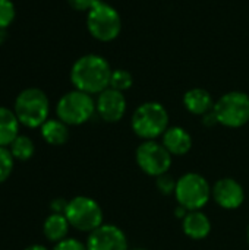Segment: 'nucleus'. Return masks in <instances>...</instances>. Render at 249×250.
I'll return each instance as SVG.
<instances>
[{
  "instance_id": "1",
  "label": "nucleus",
  "mask_w": 249,
  "mask_h": 250,
  "mask_svg": "<svg viewBox=\"0 0 249 250\" xmlns=\"http://www.w3.org/2000/svg\"><path fill=\"white\" fill-rule=\"evenodd\" d=\"M112 67L109 62L98 54H85L79 57L70 69V82L75 89L90 95L100 94L110 86Z\"/></svg>"
},
{
  "instance_id": "2",
  "label": "nucleus",
  "mask_w": 249,
  "mask_h": 250,
  "mask_svg": "<svg viewBox=\"0 0 249 250\" xmlns=\"http://www.w3.org/2000/svg\"><path fill=\"white\" fill-rule=\"evenodd\" d=\"M13 111L22 126L29 129L41 127L48 120V97L40 88H25L15 98Z\"/></svg>"
},
{
  "instance_id": "3",
  "label": "nucleus",
  "mask_w": 249,
  "mask_h": 250,
  "mask_svg": "<svg viewBox=\"0 0 249 250\" xmlns=\"http://www.w3.org/2000/svg\"><path fill=\"white\" fill-rule=\"evenodd\" d=\"M131 125L136 136L154 141L169 129V113L160 103L148 101L134 111Z\"/></svg>"
},
{
  "instance_id": "4",
  "label": "nucleus",
  "mask_w": 249,
  "mask_h": 250,
  "mask_svg": "<svg viewBox=\"0 0 249 250\" xmlns=\"http://www.w3.org/2000/svg\"><path fill=\"white\" fill-rule=\"evenodd\" d=\"M95 113V101L87 92L73 89L60 97L56 105L57 119L68 126H79L88 122Z\"/></svg>"
},
{
  "instance_id": "5",
  "label": "nucleus",
  "mask_w": 249,
  "mask_h": 250,
  "mask_svg": "<svg viewBox=\"0 0 249 250\" xmlns=\"http://www.w3.org/2000/svg\"><path fill=\"white\" fill-rule=\"evenodd\" d=\"M87 28L95 40L109 42L120 34L122 19L113 6L100 0L91 10L87 12Z\"/></svg>"
},
{
  "instance_id": "6",
  "label": "nucleus",
  "mask_w": 249,
  "mask_h": 250,
  "mask_svg": "<svg viewBox=\"0 0 249 250\" xmlns=\"http://www.w3.org/2000/svg\"><path fill=\"white\" fill-rule=\"evenodd\" d=\"M211 195L210 183L198 173H186L176 183L175 198L178 204L188 211H200L204 208Z\"/></svg>"
},
{
  "instance_id": "7",
  "label": "nucleus",
  "mask_w": 249,
  "mask_h": 250,
  "mask_svg": "<svg viewBox=\"0 0 249 250\" xmlns=\"http://www.w3.org/2000/svg\"><path fill=\"white\" fill-rule=\"evenodd\" d=\"M219 125L238 129L249 122V95L242 91H230L220 97L213 108Z\"/></svg>"
},
{
  "instance_id": "8",
  "label": "nucleus",
  "mask_w": 249,
  "mask_h": 250,
  "mask_svg": "<svg viewBox=\"0 0 249 250\" xmlns=\"http://www.w3.org/2000/svg\"><path fill=\"white\" fill-rule=\"evenodd\" d=\"M65 217L70 227L85 233H91L103 226V209L97 201L88 196H76L70 199L68 202Z\"/></svg>"
},
{
  "instance_id": "9",
  "label": "nucleus",
  "mask_w": 249,
  "mask_h": 250,
  "mask_svg": "<svg viewBox=\"0 0 249 250\" xmlns=\"http://www.w3.org/2000/svg\"><path fill=\"white\" fill-rule=\"evenodd\" d=\"M135 160L138 167L148 176L158 177L172 166V154L164 148L163 144L154 141L142 142L135 152Z\"/></svg>"
},
{
  "instance_id": "10",
  "label": "nucleus",
  "mask_w": 249,
  "mask_h": 250,
  "mask_svg": "<svg viewBox=\"0 0 249 250\" xmlns=\"http://www.w3.org/2000/svg\"><path fill=\"white\" fill-rule=\"evenodd\" d=\"M85 245L88 250H129L125 233L113 224H103L91 231Z\"/></svg>"
},
{
  "instance_id": "11",
  "label": "nucleus",
  "mask_w": 249,
  "mask_h": 250,
  "mask_svg": "<svg viewBox=\"0 0 249 250\" xmlns=\"http://www.w3.org/2000/svg\"><path fill=\"white\" fill-rule=\"evenodd\" d=\"M95 111L107 123L119 122L126 113V98L123 92L113 88H107L100 92L95 103Z\"/></svg>"
},
{
  "instance_id": "12",
  "label": "nucleus",
  "mask_w": 249,
  "mask_h": 250,
  "mask_svg": "<svg viewBox=\"0 0 249 250\" xmlns=\"http://www.w3.org/2000/svg\"><path fill=\"white\" fill-rule=\"evenodd\" d=\"M213 198L220 208L225 209H236L245 201V192L241 183L235 179L225 177L216 182L213 188Z\"/></svg>"
},
{
  "instance_id": "13",
  "label": "nucleus",
  "mask_w": 249,
  "mask_h": 250,
  "mask_svg": "<svg viewBox=\"0 0 249 250\" xmlns=\"http://www.w3.org/2000/svg\"><path fill=\"white\" fill-rule=\"evenodd\" d=\"M214 101L211 94L204 88H192L185 92L183 95V105L185 108L195 114V116H204L214 108Z\"/></svg>"
},
{
  "instance_id": "14",
  "label": "nucleus",
  "mask_w": 249,
  "mask_h": 250,
  "mask_svg": "<svg viewBox=\"0 0 249 250\" xmlns=\"http://www.w3.org/2000/svg\"><path fill=\"white\" fill-rule=\"evenodd\" d=\"M163 145L172 155H185L192 148V138L183 127L173 126L163 133Z\"/></svg>"
},
{
  "instance_id": "15",
  "label": "nucleus",
  "mask_w": 249,
  "mask_h": 250,
  "mask_svg": "<svg viewBox=\"0 0 249 250\" xmlns=\"http://www.w3.org/2000/svg\"><path fill=\"white\" fill-rule=\"evenodd\" d=\"M183 233L192 240H203L211 231L210 218L201 211H189L182 221Z\"/></svg>"
},
{
  "instance_id": "16",
  "label": "nucleus",
  "mask_w": 249,
  "mask_h": 250,
  "mask_svg": "<svg viewBox=\"0 0 249 250\" xmlns=\"http://www.w3.org/2000/svg\"><path fill=\"white\" fill-rule=\"evenodd\" d=\"M19 125L15 111L0 105V146H9L18 138Z\"/></svg>"
},
{
  "instance_id": "17",
  "label": "nucleus",
  "mask_w": 249,
  "mask_h": 250,
  "mask_svg": "<svg viewBox=\"0 0 249 250\" xmlns=\"http://www.w3.org/2000/svg\"><path fill=\"white\" fill-rule=\"evenodd\" d=\"M69 227H70V224H69L68 218L65 217V214L51 212L43 224V233L47 240H50L53 243H59L63 239H66Z\"/></svg>"
},
{
  "instance_id": "18",
  "label": "nucleus",
  "mask_w": 249,
  "mask_h": 250,
  "mask_svg": "<svg viewBox=\"0 0 249 250\" xmlns=\"http://www.w3.org/2000/svg\"><path fill=\"white\" fill-rule=\"evenodd\" d=\"M43 139L50 145H63L69 139V129L68 125L63 123L60 119H48L41 127Z\"/></svg>"
},
{
  "instance_id": "19",
  "label": "nucleus",
  "mask_w": 249,
  "mask_h": 250,
  "mask_svg": "<svg viewBox=\"0 0 249 250\" xmlns=\"http://www.w3.org/2000/svg\"><path fill=\"white\" fill-rule=\"evenodd\" d=\"M9 149H10L15 160L28 161L34 155L35 146H34V142L31 138H28L25 135H18V138L10 144Z\"/></svg>"
},
{
  "instance_id": "20",
  "label": "nucleus",
  "mask_w": 249,
  "mask_h": 250,
  "mask_svg": "<svg viewBox=\"0 0 249 250\" xmlns=\"http://www.w3.org/2000/svg\"><path fill=\"white\" fill-rule=\"evenodd\" d=\"M134 83V76L131 72L125 70V69H116V70H112V76H110V86L109 88H113L116 91H126L132 86Z\"/></svg>"
},
{
  "instance_id": "21",
  "label": "nucleus",
  "mask_w": 249,
  "mask_h": 250,
  "mask_svg": "<svg viewBox=\"0 0 249 250\" xmlns=\"http://www.w3.org/2000/svg\"><path fill=\"white\" fill-rule=\"evenodd\" d=\"M13 166H15V158L10 149L7 146H0V185L10 177L13 171Z\"/></svg>"
},
{
  "instance_id": "22",
  "label": "nucleus",
  "mask_w": 249,
  "mask_h": 250,
  "mask_svg": "<svg viewBox=\"0 0 249 250\" xmlns=\"http://www.w3.org/2000/svg\"><path fill=\"white\" fill-rule=\"evenodd\" d=\"M16 9L12 0H0V28L7 29L15 21Z\"/></svg>"
},
{
  "instance_id": "23",
  "label": "nucleus",
  "mask_w": 249,
  "mask_h": 250,
  "mask_svg": "<svg viewBox=\"0 0 249 250\" xmlns=\"http://www.w3.org/2000/svg\"><path fill=\"white\" fill-rule=\"evenodd\" d=\"M176 180L170 176V174H167V173H164V174H161V176H158L157 177V180H156V186H157V189L160 190V193L161 195H166V196H169V195H175V190H176Z\"/></svg>"
},
{
  "instance_id": "24",
  "label": "nucleus",
  "mask_w": 249,
  "mask_h": 250,
  "mask_svg": "<svg viewBox=\"0 0 249 250\" xmlns=\"http://www.w3.org/2000/svg\"><path fill=\"white\" fill-rule=\"evenodd\" d=\"M53 250H88L87 245H84L82 242L76 240V239H63L62 242L56 243Z\"/></svg>"
},
{
  "instance_id": "25",
  "label": "nucleus",
  "mask_w": 249,
  "mask_h": 250,
  "mask_svg": "<svg viewBox=\"0 0 249 250\" xmlns=\"http://www.w3.org/2000/svg\"><path fill=\"white\" fill-rule=\"evenodd\" d=\"M100 0H68L69 6L78 12H88L91 10Z\"/></svg>"
},
{
  "instance_id": "26",
  "label": "nucleus",
  "mask_w": 249,
  "mask_h": 250,
  "mask_svg": "<svg viewBox=\"0 0 249 250\" xmlns=\"http://www.w3.org/2000/svg\"><path fill=\"white\" fill-rule=\"evenodd\" d=\"M68 202H69V201H65V199L57 198V199H54V201L50 204V208H51V211H53L54 214H65V211H66V208H68Z\"/></svg>"
},
{
  "instance_id": "27",
  "label": "nucleus",
  "mask_w": 249,
  "mask_h": 250,
  "mask_svg": "<svg viewBox=\"0 0 249 250\" xmlns=\"http://www.w3.org/2000/svg\"><path fill=\"white\" fill-rule=\"evenodd\" d=\"M203 119H204V125H205L207 127H213V126L219 125V122H217V117H216L214 111H210V113L204 114V116H203Z\"/></svg>"
},
{
  "instance_id": "28",
  "label": "nucleus",
  "mask_w": 249,
  "mask_h": 250,
  "mask_svg": "<svg viewBox=\"0 0 249 250\" xmlns=\"http://www.w3.org/2000/svg\"><path fill=\"white\" fill-rule=\"evenodd\" d=\"M188 212H189V211H188L186 208L181 207V205H179V208H176V211H175L176 217H178V218H182V220H183V218L186 217V214H188Z\"/></svg>"
},
{
  "instance_id": "29",
  "label": "nucleus",
  "mask_w": 249,
  "mask_h": 250,
  "mask_svg": "<svg viewBox=\"0 0 249 250\" xmlns=\"http://www.w3.org/2000/svg\"><path fill=\"white\" fill-rule=\"evenodd\" d=\"M6 40H7V32L4 28H0V45H3Z\"/></svg>"
},
{
  "instance_id": "30",
  "label": "nucleus",
  "mask_w": 249,
  "mask_h": 250,
  "mask_svg": "<svg viewBox=\"0 0 249 250\" xmlns=\"http://www.w3.org/2000/svg\"><path fill=\"white\" fill-rule=\"evenodd\" d=\"M25 250H48L45 246H43V245H31V246H28Z\"/></svg>"
},
{
  "instance_id": "31",
  "label": "nucleus",
  "mask_w": 249,
  "mask_h": 250,
  "mask_svg": "<svg viewBox=\"0 0 249 250\" xmlns=\"http://www.w3.org/2000/svg\"><path fill=\"white\" fill-rule=\"evenodd\" d=\"M247 233H248V242H249V226H248V231H247Z\"/></svg>"
},
{
  "instance_id": "32",
  "label": "nucleus",
  "mask_w": 249,
  "mask_h": 250,
  "mask_svg": "<svg viewBox=\"0 0 249 250\" xmlns=\"http://www.w3.org/2000/svg\"><path fill=\"white\" fill-rule=\"evenodd\" d=\"M132 250H147V249H132Z\"/></svg>"
}]
</instances>
